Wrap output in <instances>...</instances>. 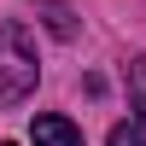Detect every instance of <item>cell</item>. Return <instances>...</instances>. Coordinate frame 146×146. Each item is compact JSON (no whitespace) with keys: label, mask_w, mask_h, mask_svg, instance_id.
I'll return each mask as SVG.
<instances>
[{"label":"cell","mask_w":146,"mask_h":146,"mask_svg":"<svg viewBox=\"0 0 146 146\" xmlns=\"http://www.w3.org/2000/svg\"><path fill=\"white\" fill-rule=\"evenodd\" d=\"M105 146H146V135H140V129H129V123H117Z\"/></svg>","instance_id":"5b68a950"},{"label":"cell","mask_w":146,"mask_h":146,"mask_svg":"<svg viewBox=\"0 0 146 146\" xmlns=\"http://www.w3.org/2000/svg\"><path fill=\"white\" fill-rule=\"evenodd\" d=\"M35 82H41L35 41H29V29L12 18V23H0V105L29 100V94H35Z\"/></svg>","instance_id":"6da1fadb"},{"label":"cell","mask_w":146,"mask_h":146,"mask_svg":"<svg viewBox=\"0 0 146 146\" xmlns=\"http://www.w3.org/2000/svg\"><path fill=\"white\" fill-rule=\"evenodd\" d=\"M29 140H35V146H82V129L70 123V117H58V111H47V117H35V129H29Z\"/></svg>","instance_id":"7a4b0ae2"},{"label":"cell","mask_w":146,"mask_h":146,"mask_svg":"<svg viewBox=\"0 0 146 146\" xmlns=\"http://www.w3.org/2000/svg\"><path fill=\"white\" fill-rule=\"evenodd\" d=\"M41 12H47V29H53V35H64V41H70V35H76V18H70V12L58 6V0H47Z\"/></svg>","instance_id":"277c9868"},{"label":"cell","mask_w":146,"mask_h":146,"mask_svg":"<svg viewBox=\"0 0 146 146\" xmlns=\"http://www.w3.org/2000/svg\"><path fill=\"white\" fill-rule=\"evenodd\" d=\"M129 100H135L140 135H146V58H135V64H129Z\"/></svg>","instance_id":"3957f363"}]
</instances>
